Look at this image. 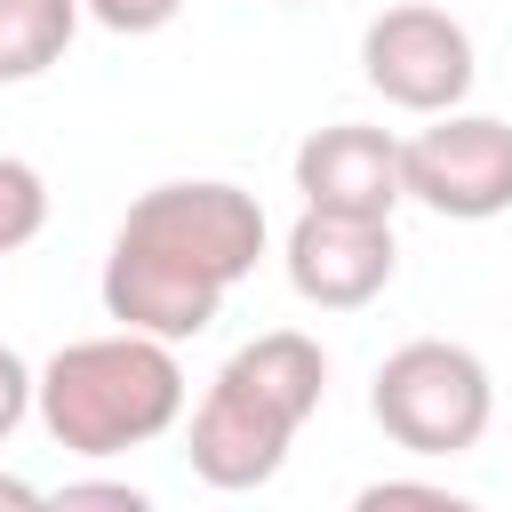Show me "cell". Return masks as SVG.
<instances>
[{
  "label": "cell",
  "instance_id": "1",
  "mask_svg": "<svg viewBox=\"0 0 512 512\" xmlns=\"http://www.w3.org/2000/svg\"><path fill=\"white\" fill-rule=\"evenodd\" d=\"M264 200L224 176H176L128 200L104 256V312L160 344H192L216 328L224 296L264 256Z\"/></svg>",
  "mask_w": 512,
  "mask_h": 512
},
{
  "label": "cell",
  "instance_id": "2",
  "mask_svg": "<svg viewBox=\"0 0 512 512\" xmlns=\"http://www.w3.org/2000/svg\"><path fill=\"white\" fill-rule=\"evenodd\" d=\"M320 400H328V352L304 328H264L192 400V424H184L192 480H208L216 496H248V488L280 480V464H288L296 432L320 416Z\"/></svg>",
  "mask_w": 512,
  "mask_h": 512
},
{
  "label": "cell",
  "instance_id": "3",
  "mask_svg": "<svg viewBox=\"0 0 512 512\" xmlns=\"http://www.w3.org/2000/svg\"><path fill=\"white\" fill-rule=\"evenodd\" d=\"M184 400H192V384H184L176 344H160L144 328L80 336L48 368H32V416L48 424V440L64 456H128V448H152L184 416Z\"/></svg>",
  "mask_w": 512,
  "mask_h": 512
},
{
  "label": "cell",
  "instance_id": "4",
  "mask_svg": "<svg viewBox=\"0 0 512 512\" xmlns=\"http://www.w3.org/2000/svg\"><path fill=\"white\" fill-rule=\"evenodd\" d=\"M368 416L392 448L408 456H472L496 424V376L472 344L448 336H408L400 352L376 360Z\"/></svg>",
  "mask_w": 512,
  "mask_h": 512
},
{
  "label": "cell",
  "instance_id": "5",
  "mask_svg": "<svg viewBox=\"0 0 512 512\" xmlns=\"http://www.w3.org/2000/svg\"><path fill=\"white\" fill-rule=\"evenodd\" d=\"M360 80L392 112H416V120L456 112L472 96V80H480L472 32L448 8H432V0H400V8L368 16V32H360Z\"/></svg>",
  "mask_w": 512,
  "mask_h": 512
},
{
  "label": "cell",
  "instance_id": "6",
  "mask_svg": "<svg viewBox=\"0 0 512 512\" xmlns=\"http://www.w3.org/2000/svg\"><path fill=\"white\" fill-rule=\"evenodd\" d=\"M400 184L408 200H424L448 224H488L512 208V120L496 112H432V128H416L400 144Z\"/></svg>",
  "mask_w": 512,
  "mask_h": 512
},
{
  "label": "cell",
  "instance_id": "7",
  "mask_svg": "<svg viewBox=\"0 0 512 512\" xmlns=\"http://www.w3.org/2000/svg\"><path fill=\"white\" fill-rule=\"evenodd\" d=\"M288 288L320 312H360L392 288L400 272V240H392V216H336V208H304L288 224Z\"/></svg>",
  "mask_w": 512,
  "mask_h": 512
},
{
  "label": "cell",
  "instance_id": "8",
  "mask_svg": "<svg viewBox=\"0 0 512 512\" xmlns=\"http://www.w3.org/2000/svg\"><path fill=\"white\" fill-rule=\"evenodd\" d=\"M296 192L304 208H336V216H392L408 200L400 184V136L368 128V120H328L296 144Z\"/></svg>",
  "mask_w": 512,
  "mask_h": 512
},
{
  "label": "cell",
  "instance_id": "9",
  "mask_svg": "<svg viewBox=\"0 0 512 512\" xmlns=\"http://www.w3.org/2000/svg\"><path fill=\"white\" fill-rule=\"evenodd\" d=\"M72 32H80V0H0V88H24L48 64H64Z\"/></svg>",
  "mask_w": 512,
  "mask_h": 512
},
{
  "label": "cell",
  "instance_id": "10",
  "mask_svg": "<svg viewBox=\"0 0 512 512\" xmlns=\"http://www.w3.org/2000/svg\"><path fill=\"white\" fill-rule=\"evenodd\" d=\"M48 224V176L16 152H0V256H16L24 240H40Z\"/></svg>",
  "mask_w": 512,
  "mask_h": 512
},
{
  "label": "cell",
  "instance_id": "11",
  "mask_svg": "<svg viewBox=\"0 0 512 512\" xmlns=\"http://www.w3.org/2000/svg\"><path fill=\"white\" fill-rule=\"evenodd\" d=\"M176 8H184V0H80V16H96V24H104V32H120V40L168 32V24H176Z\"/></svg>",
  "mask_w": 512,
  "mask_h": 512
},
{
  "label": "cell",
  "instance_id": "12",
  "mask_svg": "<svg viewBox=\"0 0 512 512\" xmlns=\"http://www.w3.org/2000/svg\"><path fill=\"white\" fill-rule=\"evenodd\" d=\"M384 504H424V512H464L456 488H432V480H368L360 488V512H384Z\"/></svg>",
  "mask_w": 512,
  "mask_h": 512
},
{
  "label": "cell",
  "instance_id": "13",
  "mask_svg": "<svg viewBox=\"0 0 512 512\" xmlns=\"http://www.w3.org/2000/svg\"><path fill=\"white\" fill-rule=\"evenodd\" d=\"M24 416H32V368H24L16 344H0V440H8Z\"/></svg>",
  "mask_w": 512,
  "mask_h": 512
},
{
  "label": "cell",
  "instance_id": "14",
  "mask_svg": "<svg viewBox=\"0 0 512 512\" xmlns=\"http://www.w3.org/2000/svg\"><path fill=\"white\" fill-rule=\"evenodd\" d=\"M56 504H120V512H144L152 496L136 480H72V488H56Z\"/></svg>",
  "mask_w": 512,
  "mask_h": 512
},
{
  "label": "cell",
  "instance_id": "15",
  "mask_svg": "<svg viewBox=\"0 0 512 512\" xmlns=\"http://www.w3.org/2000/svg\"><path fill=\"white\" fill-rule=\"evenodd\" d=\"M0 504H40V488H32V480H16V472H0Z\"/></svg>",
  "mask_w": 512,
  "mask_h": 512
}]
</instances>
